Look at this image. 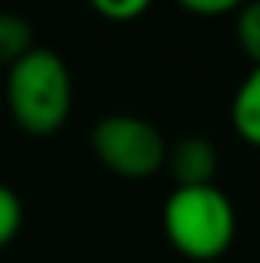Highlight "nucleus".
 I'll use <instances>...</instances> for the list:
<instances>
[{
  "mask_svg": "<svg viewBox=\"0 0 260 263\" xmlns=\"http://www.w3.org/2000/svg\"><path fill=\"white\" fill-rule=\"evenodd\" d=\"M6 107L15 126L34 138H49L62 129L73 107V80L65 59L34 46L6 70Z\"/></svg>",
  "mask_w": 260,
  "mask_h": 263,
  "instance_id": "obj_1",
  "label": "nucleus"
},
{
  "mask_svg": "<svg viewBox=\"0 0 260 263\" xmlns=\"http://www.w3.org/2000/svg\"><path fill=\"white\" fill-rule=\"evenodd\" d=\"M162 233L187 260L211 263L236 239V208L214 184L175 187L162 205Z\"/></svg>",
  "mask_w": 260,
  "mask_h": 263,
  "instance_id": "obj_2",
  "label": "nucleus"
},
{
  "mask_svg": "<svg viewBox=\"0 0 260 263\" xmlns=\"http://www.w3.org/2000/svg\"><path fill=\"white\" fill-rule=\"evenodd\" d=\"M89 144L98 162L126 181H141L156 175L169 159V144L162 132L153 123L129 114H110L98 120L92 126Z\"/></svg>",
  "mask_w": 260,
  "mask_h": 263,
  "instance_id": "obj_3",
  "label": "nucleus"
},
{
  "mask_svg": "<svg viewBox=\"0 0 260 263\" xmlns=\"http://www.w3.org/2000/svg\"><path fill=\"white\" fill-rule=\"evenodd\" d=\"M165 165L172 168L178 187H205L214 184L217 175V150L208 138L202 135H187L172 144Z\"/></svg>",
  "mask_w": 260,
  "mask_h": 263,
  "instance_id": "obj_4",
  "label": "nucleus"
},
{
  "mask_svg": "<svg viewBox=\"0 0 260 263\" xmlns=\"http://www.w3.org/2000/svg\"><path fill=\"white\" fill-rule=\"evenodd\" d=\"M230 123L245 144L260 147V65L251 67V73L236 89L233 107H230Z\"/></svg>",
  "mask_w": 260,
  "mask_h": 263,
  "instance_id": "obj_5",
  "label": "nucleus"
},
{
  "mask_svg": "<svg viewBox=\"0 0 260 263\" xmlns=\"http://www.w3.org/2000/svg\"><path fill=\"white\" fill-rule=\"evenodd\" d=\"M31 49H34V28H31V22L25 15L0 9V67L9 70Z\"/></svg>",
  "mask_w": 260,
  "mask_h": 263,
  "instance_id": "obj_6",
  "label": "nucleus"
},
{
  "mask_svg": "<svg viewBox=\"0 0 260 263\" xmlns=\"http://www.w3.org/2000/svg\"><path fill=\"white\" fill-rule=\"evenodd\" d=\"M236 40L239 49L251 59V65H260V0H248L236 12Z\"/></svg>",
  "mask_w": 260,
  "mask_h": 263,
  "instance_id": "obj_7",
  "label": "nucleus"
},
{
  "mask_svg": "<svg viewBox=\"0 0 260 263\" xmlns=\"http://www.w3.org/2000/svg\"><path fill=\"white\" fill-rule=\"evenodd\" d=\"M22 220H25L22 199L15 196V190H12V187L0 184V248H6V245L18 236Z\"/></svg>",
  "mask_w": 260,
  "mask_h": 263,
  "instance_id": "obj_8",
  "label": "nucleus"
},
{
  "mask_svg": "<svg viewBox=\"0 0 260 263\" xmlns=\"http://www.w3.org/2000/svg\"><path fill=\"white\" fill-rule=\"evenodd\" d=\"M89 6L107 22H135L153 6V0H89Z\"/></svg>",
  "mask_w": 260,
  "mask_h": 263,
  "instance_id": "obj_9",
  "label": "nucleus"
},
{
  "mask_svg": "<svg viewBox=\"0 0 260 263\" xmlns=\"http://www.w3.org/2000/svg\"><path fill=\"white\" fill-rule=\"evenodd\" d=\"M184 12L199 15V18H217L227 12H239L248 0H175Z\"/></svg>",
  "mask_w": 260,
  "mask_h": 263,
  "instance_id": "obj_10",
  "label": "nucleus"
}]
</instances>
